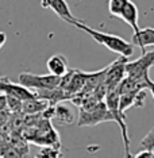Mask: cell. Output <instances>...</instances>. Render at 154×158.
I'll return each instance as SVG.
<instances>
[{"instance_id":"cell-20","label":"cell","mask_w":154,"mask_h":158,"mask_svg":"<svg viewBox=\"0 0 154 158\" xmlns=\"http://www.w3.org/2000/svg\"><path fill=\"white\" fill-rule=\"evenodd\" d=\"M6 42H7V34L3 33V31H0V49L4 46Z\"/></svg>"},{"instance_id":"cell-9","label":"cell","mask_w":154,"mask_h":158,"mask_svg":"<svg viewBox=\"0 0 154 158\" xmlns=\"http://www.w3.org/2000/svg\"><path fill=\"white\" fill-rule=\"evenodd\" d=\"M35 98L45 100L49 103V106H57V104L66 102L69 100V96L66 95L62 89L57 88H52V89H42V91H35Z\"/></svg>"},{"instance_id":"cell-22","label":"cell","mask_w":154,"mask_h":158,"mask_svg":"<svg viewBox=\"0 0 154 158\" xmlns=\"http://www.w3.org/2000/svg\"><path fill=\"white\" fill-rule=\"evenodd\" d=\"M148 89H149V91H150V93H152V96H153V98H154V81H152V80H150V81H149Z\"/></svg>"},{"instance_id":"cell-5","label":"cell","mask_w":154,"mask_h":158,"mask_svg":"<svg viewBox=\"0 0 154 158\" xmlns=\"http://www.w3.org/2000/svg\"><path fill=\"white\" fill-rule=\"evenodd\" d=\"M0 95L14 96V98L22 100V102L35 98V93L33 91H30L28 88L20 84L12 82L8 77H0Z\"/></svg>"},{"instance_id":"cell-11","label":"cell","mask_w":154,"mask_h":158,"mask_svg":"<svg viewBox=\"0 0 154 158\" xmlns=\"http://www.w3.org/2000/svg\"><path fill=\"white\" fill-rule=\"evenodd\" d=\"M130 44L132 46H137V48H141V49L154 46V28L152 27L141 28L139 31L132 34Z\"/></svg>"},{"instance_id":"cell-12","label":"cell","mask_w":154,"mask_h":158,"mask_svg":"<svg viewBox=\"0 0 154 158\" xmlns=\"http://www.w3.org/2000/svg\"><path fill=\"white\" fill-rule=\"evenodd\" d=\"M46 66H48L49 74H53V76L61 77L69 70L68 68V61L62 54H54L46 62Z\"/></svg>"},{"instance_id":"cell-8","label":"cell","mask_w":154,"mask_h":158,"mask_svg":"<svg viewBox=\"0 0 154 158\" xmlns=\"http://www.w3.org/2000/svg\"><path fill=\"white\" fill-rule=\"evenodd\" d=\"M145 99H146V91L119 95V114L122 116H126L124 112L131 107H143Z\"/></svg>"},{"instance_id":"cell-2","label":"cell","mask_w":154,"mask_h":158,"mask_svg":"<svg viewBox=\"0 0 154 158\" xmlns=\"http://www.w3.org/2000/svg\"><path fill=\"white\" fill-rule=\"evenodd\" d=\"M154 66V52L142 53V56L135 61L124 64V74L131 80H148L149 70Z\"/></svg>"},{"instance_id":"cell-1","label":"cell","mask_w":154,"mask_h":158,"mask_svg":"<svg viewBox=\"0 0 154 158\" xmlns=\"http://www.w3.org/2000/svg\"><path fill=\"white\" fill-rule=\"evenodd\" d=\"M73 26H76L77 28L83 30L84 33H87L88 35H91L92 39H95L98 44L103 45L104 48H107L108 50L114 53H118L120 57H124V58H128L130 56L134 54V46H132L130 42L124 41L119 35H114V34H108V33H103V31L95 30V28L87 26L83 20H76L73 23Z\"/></svg>"},{"instance_id":"cell-14","label":"cell","mask_w":154,"mask_h":158,"mask_svg":"<svg viewBox=\"0 0 154 158\" xmlns=\"http://www.w3.org/2000/svg\"><path fill=\"white\" fill-rule=\"evenodd\" d=\"M53 118H54L60 124H64V126H69L74 122L73 111H72L69 107L64 106V104H61V103L54 107V116Z\"/></svg>"},{"instance_id":"cell-15","label":"cell","mask_w":154,"mask_h":158,"mask_svg":"<svg viewBox=\"0 0 154 158\" xmlns=\"http://www.w3.org/2000/svg\"><path fill=\"white\" fill-rule=\"evenodd\" d=\"M34 158H64L60 147H52L45 146L38 150V153L34 156Z\"/></svg>"},{"instance_id":"cell-13","label":"cell","mask_w":154,"mask_h":158,"mask_svg":"<svg viewBox=\"0 0 154 158\" xmlns=\"http://www.w3.org/2000/svg\"><path fill=\"white\" fill-rule=\"evenodd\" d=\"M49 107V103L41 99H28L22 102V114L24 115H38L42 114Z\"/></svg>"},{"instance_id":"cell-4","label":"cell","mask_w":154,"mask_h":158,"mask_svg":"<svg viewBox=\"0 0 154 158\" xmlns=\"http://www.w3.org/2000/svg\"><path fill=\"white\" fill-rule=\"evenodd\" d=\"M60 78L53 74H33L22 73L19 76V84L28 89L42 91V89H52L60 85Z\"/></svg>"},{"instance_id":"cell-7","label":"cell","mask_w":154,"mask_h":158,"mask_svg":"<svg viewBox=\"0 0 154 158\" xmlns=\"http://www.w3.org/2000/svg\"><path fill=\"white\" fill-rule=\"evenodd\" d=\"M41 6L44 7V8L53 10L61 19L65 20L68 23H70V24H73L76 20H78V18H76L73 14H72L66 0H42Z\"/></svg>"},{"instance_id":"cell-21","label":"cell","mask_w":154,"mask_h":158,"mask_svg":"<svg viewBox=\"0 0 154 158\" xmlns=\"http://www.w3.org/2000/svg\"><path fill=\"white\" fill-rule=\"evenodd\" d=\"M6 108V96L4 95H0V110Z\"/></svg>"},{"instance_id":"cell-3","label":"cell","mask_w":154,"mask_h":158,"mask_svg":"<svg viewBox=\"0 0 154 158\" xmlns=\"http://www.w3.org/2000/svg\"><path fill=\"white\" fill-rule=\"evenodd\" d=\"M103 122H114L112 115H111L108 108H107L104 102H100L92 110H88V111L80 110V112H78L77 124L80 127H92V126H98L100 123H103Z\"/></svg>"},{"instance_id":"cell-18","label":"cell","mask_w":154,"mask_h":158,"mask_svg":"<svg viewBox=\"0 0 154 158\" xmlns=\"http://www.w3.org/2000/svg\"><path fill=\"white\" fill-rule=\"evenodd\" d=\"M127 3H128V0H110V2H108L110 14H111L112 16L119 18L122 10L126 7Z\"/></svg>"},{"instance_id":"cell-6","label":"cell","mask_w":154,"mask_h":158,"mask_svg":"<svg viewBox=\"0 0 154 158\" xmlns=\"http://www.w3.org/2000/svg\"><path fill=\"white\" fill-rule=\"evenodd\" d=\"M127 62V58L119 57L116 61H114L111 65L106 66V73H104V80L103 82L107 85L108 89L116 88L119 82L124 78V64Z\"/></svg>"},{"instance_id":"cell-17","label":"cell","mask_w":154,"mask_h":158,"mask_svg":"<svg viewBox=\"0 0 154 158\" xmlns=\"http://www.w3.org/2000/svg\"><path fill=\"white\" fill-rule=\"evenodd\" d=\"M141 149L149 152L154 158V127L150 130L146 136L141 141Z\"/></svg>"},{"instance_id":"cell-10","label":"cell","mask_w":154,"mask_h":158,"mask_svg":"<svg viewBox=\"0 0 154 158\" xmlns=\"http://www.w3.org/2000/svg\"><path fill=\"white\" fill-rule=\"evenodd\" d=\"M119 18L123 20V22H126L128 26L134 30V33H137V31L141 30V28H139V23H138V18H139L138 7H137V4H135L134 2L128 0L126 7L122 10Z\"/></svg>"},{"instance_id":"cell-23","label":"cell","mask_w":154,"mask_h":158,"mask_svg":"<svg viewBox=\"0 0 154 158\" xmlns=\"http://www.w3.org/2000/svg\"><path fill=\"white\" fill-rule=\"evenodd\" d=\"M0 158H3V157H2V156H0Z\"/></svg>"},{"instance_id":"cell-19","label":"cell","mask_w":154,"mask_h":158,"mask_svg":"<svg viewBox=\"0 0 154 158\" xmlns=\"http://www.w3.org/2000/svg\"><path fill=\"white\" fill-rule=\"evenodd\" d=\"M131 158H153V156L146 150H141L139 153H137L135 156H132Z\"/></svg>"},{"instance_id":"cell-16","label":"cell","mask_w":154,"mask_h":158,"mask_svg":"<svg viewBox=\"0 0 154 158\" xmlns=\"http://www.w3.org/2000/svg\"><path fill=\"white\" fill-rule=\"evenodd\" d=\"M6 108L11 114H20L22 112V100L14 98V96H6Z\"/></svg>"}]
</instances>
